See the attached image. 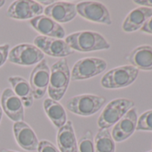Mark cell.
<instances>
[{
    "label": "cell",
    "instance_id": "6da1fadb",
    "mask_svg": "<svg viewBox=\"0 0 152 152\" xmlns=\"http://www.w3.org/2000/svg\"><path fill=\"white\" fill-rule=\"evenodd\" d=\"M74 52H93L107 50L110 48L109 42L97 31H82L66 36L64 40Z\"/></svg>",
    "mask_w": 152,
    "mask_h": 152
},
{
    "label": "cell",
    "instance_id": "7a4b0ae2",
    "mask_svg": "<svg viewBox=\"0 0 152 152\" xmlns=\"http://www.w3.org/2000/svg\"><path fill=\"white\" fill-rule=\"evenodd\" d=\"M71 82V70L69 68L67 60L61 58L56 61L50 69V78L48 88L49 99L56 101H60Z\"/></svg>",
    "mask_w": 152,
    "mask_h": 152
},
{
    "label": "cell",
    "instance_id": "3957f363",
    "mask_svg": "<svg viewBox=\"0 0 152 152\" xmlns=\"http://www.w3.org/2000/svg\"><path fill=\"white\" fill-rule=\"evenodd\" d=\"M139 70L132 65L115 67L106 72L101 78V86L105 89L115 90L126 88L132 85L137 79Z\"/></svg>",
    "mask_w": 152,
    "mask_h": 152
},
{
    "label": "cell",
    "instance_id": "277c9868",
    "mask_svg": "<svg viewBox=\"0 0 152 152\" xmlns=\"http://www.w3.org/2000/svg\"><path fill=\"white\" fill-rule=\"evenodd\" d=\"M106 104V99L94 94H81L69 99L66 108L80 116H91L99 112Z\"/></svg>",
    "mask_w": 152,
    "mask_h": 152
},
{
    "label": "cell",
    "instance_id": "5b68a950",
    "mask_svg": "<svg viewBox=\"0 0 152 152\" xmlns=\"http://www.w3.org/2000/svg\"><path fill=\"white\" fill-rule=\"evenodd\" d=\"M132 107H134V102L131 99H115L111 100L99 116L98 126L99 129H109Z\"/></svg>",
    "mask_w": 152,
    "mask_h": 152
},
{
    "label": "cell",
    "instance_id": "8992f818",
    "mask_svg": "<svg viewBox=\"0 0 152 152\" xmlns=\"http://www.w3.org/2000/svg\"><path fill=\"white\" fill-rule=\"evenodd\" d=\"M107 67L105 59L99 57H84L76 62L71 71V81H83L102 73Z\"/></svg>",
    "mask_w": 152,
    "mask_h": 152
},
{
    "label": "cell",
    "instance_id": "52a82bcc",
    "mask_svg": "<svg viewBox=\"0 0 152 152\" xmlns=\"http://www.w3.org/2000/svg\"><path fill=\"white\" fill-rule=\"evenodd\" d=\"M44 54L33 44L22 43L15 46L8 53V61L12 64L31 66L38 64L44 58Z\"/></svg>",
    "mask_w": 152,
    "mask_h": 152
},
{
    "label": "cell",
    "instance_id": "ba28073f",
    "mask_svg": "<svg viewBox=\"0 0 152 152\" xmlns=\"http://www.w3.org/2000/svg\"><path fill=\"white\" fill-rule=\"evenodd\" d=\"M76 12L83 19L91 23L110 26L112 19L107 7L97 1H83L76 5Z\"/></svg>",
    "mask_w": 152,
    "mask_h": 152
},
{
    "label": "cell",
    "instance_id": "9c48e42d",
    "mask_svg": "<svg viewBox=\"0 0 152 152\" xmlns=\"http://www.w3.org/2000/svg\"><path fill=\"white\" fill-rule=\"evenodd\" d=\"M44 12V7L38 1L33 0H17L14 1L7 9V16L11 19L25 21L31 20Z\"/></svg>",
    "mask_w": 152,
    "mask_h": 152
},
{
    "label": "cell",
    "instance_id": "30bf717a",
    "mask_svg": "<svg viewBox=\"0 0 152 152\" xmlns=\"http://www.w3.org/2000/svg\"><path fill=\"white\" fill-rule=\"evenodd\" d=\"M50 78V68L46 59H43L33 68L30 76V85L34 99H42L48 91Z\"/></svg>",
    "mask_w": 152,
    "mask_h": 152
},
{
    "label": "cell",
    "instance_id": "8fae6325",
    "mask_svg": "<svg viewBox=\"0 0 152 152\" xmlns=\"http://www.w3.org/2000/svg\"><path fill=\"white\" fill-rule=\"evenodd\" d=\"M33 43V45L39 48L43 54L51 57L64 58L74 53V51L70 48L64 39H53L39 35L34 39Z\"/></svg>",
    "mask_w": 152,
    "mask_h": 152
},
{
    "label": "cell",
    "instance_id": "7c38bea8",
    "mask_svg": "<svg viewBox=\"0 0 152 152\" xmlns=\"http://www.w3.org/2000/svg\"><path fill=\"white\" fill-rule=\"evenodd\" d=\"M1 108L3 113L13 122L24 119V107L22 100L11 88H6L1 96Z\"/></svg>",
    "mask_w": 152,
    "mask_h": 152
},
{
    "label": "cell",
    "instance_id": "4fadbf2b",
    "mask_svg": "<svg viewBox=\"0 0 152 152\" xmlns=\"http://www.w3.org/2000/svg\"><path fill=\"white\" fill-rule=\"evenodd\" d=\"M137 120V109L132 107L114 125L111 135L115 142H122L130 138L136 131Z\"/></svg>",
    "mask_w": 152,
    "mask_h": 152
},
{
    "label": "cell",
    "instance_id": "5bb4252c",
    "mask_svg": "<svg viewBox=\"0 0 152 152\" xmlns=\"http://www.w3.org/2000/svg\"><path fill=\"white\" fill-rule=\"evenodd\" d=\"M13 132L15 141L24 150L35 151L38 149L39 140L33 129L25 122H15L13 125Z\"/></svg>",
    "mask_w": 152,
    "mask_h": 152
},
{
    "label": "cell",
    "instance_id": "9a60e30c",
    "mask_svg": "<svg viewBox=\"0 0 152 152\" xmlns=\"http://www.w3.org/2000/svg\"><path fill=\"white\" fill-rule=\"evenodd\" d=\"M44 15L56 23H66L72 21L76 15V5L71 2L56 1L44 8Z\"/></svg>",
    "mask_w": 152,
    "mask_h": 152
},
{
    "label": "cell",
    "instance_id": "2e32d148",
    "mask_svg": "<svg viewBox=\"0 0 152 152\" xmlns=\"http://www.w3.org/2000/svg\"><path fill=\"white\" fill-rule=\"evenodd\" d=\"M31 26L41 36L63 39L65 37V30L64 27L46 15H39L30 20Z\"/></svg>",
    "mask_w": 152,
    "mask_h": 152
},
{
    "label": "cell",
    "instance_id": "e0dca14e",
    "mask_svg": "<svg viewBox=\"0 0 152 152\" xmlns=\"http://www.w3.org/2000/svg\"><path fill=\"white\" fill-rule=\"evenodd\" d=\"M152 16V8L140 7L132 10L123 22L122 29L124 32L131 33L140 30L144 23Z\"/></svg>",
    "mask_w": 152,
    "mask_h": 152
},
{
    "label": "cell",
    "instance_id": "ac0fdd59",
    "mask_svg": "<svg viewBox=\"0 0 152 152\" xmlns=\"http://www.w3.org/2000/svg\"><path fill=\"white\" fill-rule=\"evenodd\" d=\"M56 143L60 152L78 151V141L71 121H67L64 126L58 129L56 133Z\"/></svg>",
    "mask_w": 152,
    "mask_h": 152
},
{
    "label": "cell",
    "instance_id": "d6986e66",
    "mask_svg": "<svg viewBox=\"0 0 152 152\" xmlns=\"http://www.w3.org/2000/svg\"><path fill=\"white\" fill-rule=\"evenodd\" d=\"M130 65L141 71H152V47L139 46L129 53L126 57Z\"/></svg>",
    "mask_w": 152,
    "mask_h": 152
},
{
    "label": "cell",
    "instance_id": "ffe728a7",
    "mask_svg": "<svg viewBox=\"0 0 152 152\" xmlns=\"http://www.w3.org/2000/svg\"><path fill=\"white\" fill-rule=\"evenodd\" d=\"M8 82L12 90L22 100L24 107H31L34 102V97L30 83L21 76H10Z\"/></svg>",
    "mask_w": 152,
    "mask_h": 152
},
{
    "label": "cell",
    "instance_id": "44dd1931",
    "mask_svg": "<svg viewBox=\"0 0 152 152\" xmlns=\"http://www.w3.org/2000/svg\"><path fill=\"white\" fill-rule=\"evenodd\" d=\"M43 107L47 116L56 128H61L68 121L65 109L58 101L48 98L43 102Z\"/></svg>",
    "mask_w": 152,
    "mask_h": 152
},
{
    "label": "cell",
    "instance_id": "7402d4cb",
    "mask_svg": "<svg viewBox=\"0 0 152 152\" xmlns=\"http://www.w3.org/2000/svg\"><path fill=\"white\" fill-rule=\"evenodd\" d=\"M95 152H115V142L108 129H99L94 139Z\"/></svg>",
    "mask_w": 152,
    "mask_h": 152
},
{
    "label": "cell",
    "instance_id": "603a6c76",
    "mask_svg": "<svg viewBox=\"0 0 152 152\" xmlns=\"http://www.w3.org/2000/svg\"><path fill=\"white\" fill-rule=\"evenodd\" d=\"M77 152H95L94 139L92 132L87 131L78 141V151Z\"/></svg>",
    "mask_w": 152,
    "mask_h": 152
},
{
    "label": "cell",
    "instance_id": "cb8c5ba5",
    "mask_svg": "<svg viewBox=\"0 0 152 152\" xmlns=\"http://www.w3.org/2000/svg\"><path fill=\"white\" fill-rule=\"evenodd\" d=\"M136 130L152 132V109L145 111L138 117Z\"/></svg>",
    "mask_w": 152,
    "mask_h": 152
},
{
    "label": "cell",
    "instance_id": "d4e9b609",
    "mask_svg": "<svg viewBox=\"0 0 152 152\" xmlns=\"http://www.w3.org/2000/svg\"><path fill=\"white\" fill-rule=\"evenodd\" d=\"M38 152H60L59 149L50 141L47 140H40L38 146Z\"/></svg>",
    "mask_w": 152,
    "mask_h": 152
},
{
    "label": "cell",
    "instance_id": "484cf974",
    "mask_svg": "<svg viewBox=\"0 0 152 152\" xmlns=\"http://www.w3.org/2000/svg\"><path fill=\"white\" fill-rule=\"evenodd\" d=\"M9 44H3L0 46V67L3 66L7 61L9 53Z\"/></svg>",
    "mask_w": 152,
    "mask_h": 152
},
{
    "label": "cell",
    "instance_id": "4316f807",
    "mask_svg": "<svg viewBox=\"0 0 152 152\" xmlns=\"http://www.w3.org/2000/svg\"><path fill=\"white\" fill-rule=\"evenodd\" d=\"M140 31L144 33H148V34L152 35V16L144 23V25L142 26Z\"/></svg>",
    "mask_w": 152,
    "mask_h": 152
},
{
    "label": "cell",
    "instance_id": "83f0119b",
    "mask_svg": "<svg viewBox=\"0 0 152 152\" xmlns=\"http://www.w3.org/2000/svg\"><path fill=\"white\" fill-rule=\"evenodd\" d=\"M133 2L137 5H140V7L152 8V0H135Z\"/></svg>",
    "mask_w": 152,
    "mask_h": 152
},
{
    "label": "cell",
    "instance_id": "f1b7e54d",
    "mask_svg": "<svg viewBox=\"0 0 152 152\" xmlns=\"http://www.w3.org/2000/svg\"><path fill=\"white\" fill-rule=\"evenodd\" d=\"M39 4H44V5H51V4H53L54 3V1H40V2H39Z\"/></svg>",
    "mask_w": 152,
    "mask_h": 152
},
{
    "label": "cell",
    "instance_id": "f546056e",
    "mask_svg": "<svg viewBox=\"0 0 152 152\" xmlns=\"http://www.w3.org/2000/svg\"><path fill=\"white\" fill-rule=\"evenodd\" d=\"M1 152H19V151H15V150H11V149H7V148H5V149H3Z\"/></svg>",
    "mask_w": 152,
    "mask_h": 152
},
{
    "label": "cell",
    "instance_id": "4dcf8cb0",
    "mask_svg": "<svg viewBox=\"0 0 152 152\" xmlns=\"http://www.w3.org/2000/svg\"><path fill=\"white\" fill-rule=\"evenodd\" d=\"M2 116H3V110H2V108H1V106H0V123H1Z\"/></svg>",
    "mask_w": 152,
    "mask_h": 152
},
{
    "label": "cell",
    "instance_id": "1f68e13d",
    "mask_svg": "<svg viewBox=\"0 0 152 152\" xmlns=\"http://www.w3.org/2000/svg\"><path fill=\"white\" fill-rule=\"evenodd\" d=\"M5 4H6V1H4V0H0V8L3 7Z\"/></svg>",
    "mask_w": 152,
    "mask_h": 152
},
{
    "label": "cell",
    "instance_id": "d6a6232c",
    "mask_svg": "<svg viewBox=\"0 0 152 152\" xmlns=\"http://www.w3.org/2000/svg\"><path fill=\"white\" fill-rule=\"evenodd\" d=\"M148 152H152V150H151V151H148Z\"/></svg>",
    "mask_w": 152,
    "mask_h": 152
}]
</instances>
